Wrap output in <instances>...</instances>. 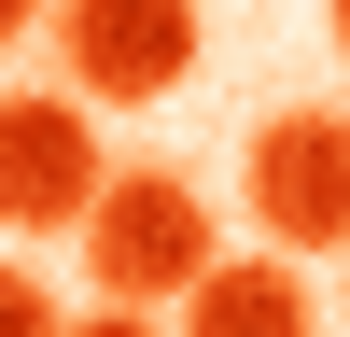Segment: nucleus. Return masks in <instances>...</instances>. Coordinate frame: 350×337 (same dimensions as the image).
Masks as SVG:
<instances>
[{"label": "nucleus", "instance_id": "f257e3e1", "mask_svg": "<svg viewBox=\"0 0 350 337\" xmlns=\"http://www.w3.org/2000/svg\"><path fill=\"white\" fill-rule=\"evenodd\" d=\"M211 267H224L211 197H196L183 168H112V197L84 211V281L126 295V309H168V295H196Z\"/></svg>", "mask_w": 350, "mask_h": 337}, {"label": "nucleus", "instance_id": "f03ea898", "mask_svg": "<svg viewBox=\"0 0 350 337\" xmlns=\"http://www.w3.org/2000/svg\"><path fill=\"white\" fill-rule=\"evenodd\" d=\"M98 197H112L98 99H84V84H14V99H0V225H14V239H84Z\"/></svg>", "mask_w": 350, "mask_h": 337}, {"label": "nucleus", "instance_id": "7ed1b4c3", "mask_svg": "<svg viewBox=\"0 0 350 337\" xmlns=\"http://www.w3.org/2000/svg\"><path fill=\"white\" fill-rule=\"evenodd\" d=\"M239 197L267 225V253H350V112L336 99L267 112L252 155H239Z\"/></svg>", "mask_w": 350, "mask_h": 337}, {"label": "nucleus", "instance_id": "20e7f679", "mask_svg": "<svg viewBox=\"0 0 350 337\" xmlns=\"http://www.w3.org/2000/svg\"><path fill=\"white\" fill-rule=\"evenodd\" d=\"M56 71L98 112H154L196 71V0H56Z\"/></svg>", "mask_w": 350, "mask_h": 337}, {"label": "nucleus", "instance_id": "39448f33", "mask_svg": "<svg viewBox=\"0 0 350 337\" xmlns=\"http://www.w3.org/2000/svg\"><path fill=\"white\" fill-rule=\"evenodd\" d=\"M183 337H323V295H308V253H239L183 295Z\"/></svg>", "mask_w": 350, "mask_h": 337}, {"label": "nucleus", "instance_id": "423d86ee", "mask_svg": "<svg viewBox=\"0 0 350 337\" xmlns=\"http://www.w3.org/2000/svg\"><path fill=\"white\" fill-rule=\"evenodd\" d=\"M0 337H70V309H56V281L0 267Z\"/></svg>", "mask_w": 350, "mask_h": 337}, {"label": "nucleus", "instance_id": "0eeeda50", "mask_svg": "<svg viewBox=\"0 0 350 337\" xmlns=\"http://www.w3.org/2000/svg\"><path fill=\"white\" fill-rule=\"evenodd\" d=\"M70 337H168L154 309H126V295H98V309H70Z\"/></svg>", "mask_w": 350, "mask_h": 337}, {"label": "nucleus", "instance_id": "6e6552de", "mask_svg": "<svg viewBox=\"0 0 350 337\" xmlns=\"http://www.w3.org/2000/svg\"><path fill=\"white\" fill-rule=\"evenodd\" d=\"M28 28H56V14H42V0H0V56H14Z\"/></svg>", "mask_w": 350, "mask_h": 337}, {"label": "nucleus", "instance_id": "1a4fd4ad", "mask_svg": "<svg viewBox=\"0 0 350 337\" xmlns=\"http://www.w3.org/2000/svg\"><path fill=\"white\" fill-rule=\"evenodd\" d=\"M336 56H350V0H336Z\"/></svg>", "mask_w": 350, "mask_h": 337}]
</instances>
